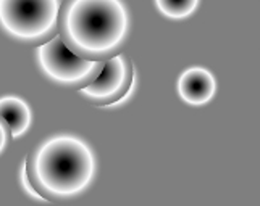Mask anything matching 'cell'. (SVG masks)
<instances>
[{
  "label": "cell",
  "instance_id": "cell-2",
  "mask_svg": "<svg viewBox=\"0 0 260 206\" xmlns=\"http://www.w3.org/2000/svg\"><path fill=\"white\" fill-rule=\"evenodd\" d=\"M34 187L46 198H70L84 192L95 174L91 147L73 136L44 140L26 159Z\"/></svg>",
  "mask_w": 260,
  "mask_h": 206
},
{
  "label": "cell",
  "instance_id": "cell-8",
  "mask_svg": "<svg viewBox=\"0 0 260 206\" xmlns=\"http://www.w3.org/2000/svg\"><path fill=\"white\" fill-rule=\"evenodd\" d=\"M199 0H155L158 10L172 18H183L191 15Z\"/></svg>",
  "mask_w": 260,
  "mask_h": 206
},
{
  "label": "cell",
  "instance_id": "cell-9",
  "mask_svg": "<svg viewBox=\"0 0 260 206\" xmlns=\"http://www.w3.org/2000/svg\"><path fill=\"white\" fill-rule=\"evenodd\" d=\"M20 182H21V187L24 189V192L28 193L29 196H32L34 200H39V201H49V198H46L38 189L34 187L31 177L28 174V166H26V161L21 164V171H20Z\"/></svg>",
  "mask_w": 260,
  "mask_h": 206
},
{
  "label": "cell",
  "instance_id": "cell-5",
  "mask_svg": "<svg viewBox=\"0 0 260 206\" xmlns=\"http://www.w3.org/2000/svg\"><path fill=\"white\" fill-rule=\"evenodd\" d=\"M134 68L124 55H113L105 60L102 73L81 89V94L99 106H113L126 100L134 87Z\"/></svg>",
  "mask_w": 260,
  "mask_h": 206
},
{
  "label": "cell",
  "instance_id": "cell-4",
  "mask_svg": "<svg viewBox=\"0 0 260 206\" xmlns=\"http://www.w3.org/2000/svg\"><path fill=\"white\" fill-rule=\"evenodd\" d=\"M36 57L41 69L50 79L79 89L92 84L102 73L105 63V61L86 60L75 55L63 44L60 34L41 44L36 50Z\"/></svg>",
  "mask_w": 260,
  "mask_h": 206
},
{
  "label": "cell",
  "instance_id": "cell-10",
  "mask_svg": "<svg viewBox=\"0 0 260 206\" xmlns=\"http://www.w3.org/2000/svg\"><path fill=\"white\" fill-rule=\"evenodd\" d=\"M10 137H12V132H10V128L7 126V122L0 118V153L5 150L7 143L10 142Z\"/></svg>",
  "mask_w": 260,
  "mask_h": 206
},
{
  "label": "cell",
  "instance_id": "cell-7",
  "mask_svg": "<svg viewBox=\"0 0 260 206\" xmlns=\"http://www.w3.org/2000/svg\"><path fill=\"white\" fill-rule=\"evenodd\" d=\"M0 118L10 128L12 137H20L31 126V108L20 97L0 98Z\"/></svg>",
  "mask_w": 260,
  "mask_h": 206
},
{
  "label": "cell",
  "instance_id": "cell-1",
  "mask_svg": "<svg viewBox=\"0 0 260 206\" xmlns=\"http://www.w3.org/2000/svg\"><path fill=\"white\" fill-rule=\"evenodd\" d=\"M129 31V15L121 0H63L58 32L75 55L86 60L113 57Z\"/></svg>",
  "mask_w": 260,
  "mask_h": 206
},
{
  "label": "cell",
  "instance_id": "cell-6",
  "mask_svg": "<svg viewBox=\"0 0 260 206\" xmlns=\"http://www.w3.org/2000/svg\"><path fill=\"white\" fill-rule=\"evenodd\" d=\"M215 89H217V83L212 73L199 66L186 69L178 79V94L186 103L191 105L207 103L213 97Z\"/></svg>",
  "mask_w": 260,
  "mask_h": 206
},
{
  "label": "cell",
  "instance_id": "cell-3",
  "mask_svg": "<svg viewBox=\"0 0 260 206\" xmlns=\"http://www.w3.org/2000/svg\"><path fill=\"white\" fill-rule=\"evenodd\" d=\"M63 0H0V26L15 39L44 44L58 31Z\"/></svg>",
  "mask_w": 260,
  "mask_h": 206
}]
</instances>
